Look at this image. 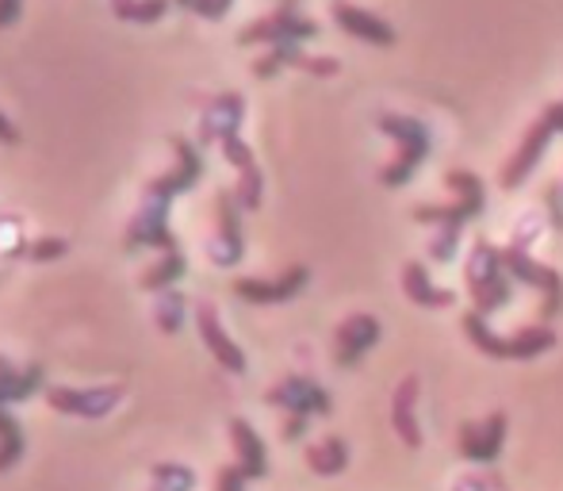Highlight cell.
<instances>
[{
  "mask_svg": "<svg viewBox=\"0 0 563 491\" xmlns=\"http://www.w3.org/2000/svg\"><path fill=\"white\" fill-rule=\"evenodd\" d=\"M169 146H173V154H177V165H173L165 177H154L146 185L139 216L126 227V239H123L126 250H142V246H157V250H165V253L180 250L177 234L169 231V204L200 181L203 157H200V146H196L192 139H185V134H173Z\"/></svg>",
  "mask_w": 563,
  "mask_h": 491,
  "instance_id": "6da1fadb",
  "label": "cell"
},
{
  "mask_svg": "<svg viewBox=\"0 0 563 491\" xmlns=\"http://www.w3.org/2000/svg\"><path fill=\"white\" fill-rule=\"evenodd\" d=\"M460 327H464V335L472 338L475 350L487 353V358H498V361H529V358H541L544 350L556 346V330H552L549 323H541V327H521L503 338L487 327V315L467 312L464 319H460Z\"/></svg>",
  "mask_w": 563,
  "mask_h": 491,
  "instance_id": "7a4b0ae2",
  "label": "cell"
},
{
  "mask_svg": "<svg viewBox=\"0 0 563 491\" xmlns=\"http://www.w3.org/2000/svg\"><path fill=\"white\" fill-rule=\"evenodd\" d=\"M376 127L399 146L391 162L384 165V173H379V185L402 188L418 173V165L426 162V154H430V127L422 120H415V116H391V112L379 116Z\"/></svg>",
  "mask_w": 563,
  "mask_h": 491,
  "instance_id": "3957f363",
  "label": "cell"
},
{
  "mask_svg": "<svg viewBox=\"0 0 563 491\" xmlns=\"http://www.w3.org/2000/svg\"><path fill=\"white\" fill-rule=\"evenodd\" d=\"M467 292H472V304L479 315H495L498 307L510 304L514 296V276L503 265V250L490 246L487 239H479L467 253Z\"/></svg>",
  "mask_w": 563,
  "mask_h": 491,
  "instance_id": "277c9868",
  "label": "cell"
},
{
  "mask_svg": "<svg viewBox=\"0 0 563 491\" xmlns=\"http://www.w3.org/2000/svg\"><path fill=\"white\" fill-rule=\"evenodd\" d=\"M445 185L456 193V200L452 204H422V208H415V219L418 223L438 227V231L464 234V223H472V219L483 211V200H487V196H483V181L467 170H449Z\"/></svg>",
  "mask_w": 563,
  "mask_h": 491,
  "instance_id": "5b68a950",
  "label": "cell"
},
{
  "mask_svg": "<svg viewBox=\"0 0 563 491\" xmlns=\"http://www.w3.org/2000/svg\"><path fill=\"white\" fill-rule=\"evenodd\" d=\"M503 265L514 281L529 284V288L541 292V319L552 323L563 312V276L552 265H541L537 258H529L521 246H506L503 250Z\"/></svg>",
  "mask_w": 563,
  "mask_h": 491,
  "instance_id": "8992f818",
  "label": "cell"
},
{
  "mask_svg": "<svg viewBox=\"0 0 563 491\" xmlns=\"http://www.w3.org/2000/svg\"><path fill=\"white\" fill-rule=\"evenodd\" d=\"M319 35V23L299 15L296 0H280V8L261 20H253L250 28L238 35L242 46H253V43H268V46H280V43H303V39H314Z\"/></svg>",
  "mask_w": 563,
  "mask_h": 491,
  "instance_id": "52a82bcc",
  "label": "cell"
},
{
  "mask_svg": "<svg viewBox=\"0 0 563 491\" xmlns=\"http://www.w3.org/2000/svg\"><path fill=\"white\" fill-rule=\"evenodd\" d=\"M119 400H123V388L119 384H100V388L54 384V388H46V403L69 418H104L119 407Z\"/></svg>",
  "mask_w": 563,
  "mask_h": 491,
  "instance_id": "ba28073f",
  "label": "cell"
},
{
  "mask_svg": "<svg viewBox=\"0 0 563 491\" xmlns=\"http://www.w3.org/2000/svg\"><path fill=\"white\" fill-rule=\"evenodd\" d=\"M208 258L219 269H230L245 258V234H242V208H238L234 193L219 188L216 193V239L208 242Z\"/></svg>",
  "mask_w": 563,
  "mask_h": 491,
  "instance_id": "9c48e42d",
  "label": "cell"
},
{
  "mask_svg": "<svg viewBox=\"0 0 563 491\" xmlns=\"http://www.w3.org/2000/svg\"><path fill=\"white\" fill-rule=\"evenodd\" d=\"M268 407H284L288 415H330L334 411V400L330 392L311 377H284L280 384H273L265 392Z\"/></svg>",
  "mask_w": 563,
  "mask_h": 491,
  "instance_id": "30bf717a",
  "label": "cell"
},
{
  "mask_svg": "<svg viewBox=\"0 0 563 491\" xmlns=\"http://www.w3.org/2000/svg\"><path fill=\"white\" fill-rule=\"evenodd\" d=\"M307 281H311V269L307 265H291L284 269L280 276H273V281H265V276H242V281H234V296H242L245 304H288V299H296L299 292L307 288Z\"/></svg>",
  "mask_w": 563,
  "mask_h": 491,
  "instance_id": "8fae6325",
  "label": "cell"
},
{
  "mask_svg": "<svg viewBox=\"0 0 563 491\" xmlns=\"http://www.w3.org/2000/svg\"><path fill=\"white\" fill-rule=\"evenodd\" d=\"M379 338H384V327H379L376 315H349V319L334 330V361L341 369L356 365Z\"/></svg>",
  "mask_w": 563,
  "mask_h": 491,
  "instance_id": "7c38bea8",
  "label": "cell"
},
{
  "mask_svg": "<svg viewBox=\"0 0 563 491\" xmlns=\"http://www.w3.org/2000/svg\"><path fill=\"white\" fill-rule=\"evenodd\" d=\"M196 327H200V338H203V346H208L211 358H216L227 372H238V377H242V372H245V353H242V346H238L234 338L223 330L216 304H196Z\"/></svg>",
  "mask_w": 563,
  "mask_h": 491,
  "instance_id": "4fadbf2b",
  "label": "cell"
},
{
  "mask_svg": "<svg viewBox=\"0 0 563 491\" xmlns=\"http://www.w3.org/2000/svg\"><path fill=\"white\" fill-rule=\"evenodd\" d=\"M245 120V97L242 92H219L216 100H208L200 116V146H211V142H223L230 134L242 131Z\"/></svg>",
  "mask_w": 563,
  "mask_h": 491,
  "instance_id": "5bb4252c",
  "label": "cell"
},
{
  "mask_svg": "<svg viewBox=\"0 0 563 491\" xmlns=\"http://www.w3.org/2000/svg\"><path fill=\"white\" fill-rule=\"evenodd\" d=\"M552 127L544 123V120H537L533 127L526 131V139H521V146H518V154L506 162V170H503V188H518V185H526V177L537 170V162H541V154L549 150V142H552Z\"/></svg>",
  "mask_w": 563,
  "mask_h": 491,
  "instance_id": "9a60e30c",
  "label": "cell"
},
{
  "mask_svg": "<svg viewBox=\"0 0 563 491\" xmlns=\"http://www.w3.org/2000/svg\"><path fill=\"white\" fill-rule=\"evenodd\" d=\"M506 441V415L503 411H495V415H487V423L483 426H460V457H467V461H495L498 449H503Z\"/></svg>",
  "mask_w": 563,
  "mask_h": 491,
  "instance_id": "2e32d148",
  "label": "cell"
},
{
  "mask_svg": "<svg viewBox=\"0 0 563 491\" xmlns=\"http://www.w3.org/2000/svg\"><path fill=\"white\" fill-rule=\"evenodd\" d=\"M334 20L341 31H349L353 39H364V43H376V46L395 43L391 23L379 20L376 12H364V8H356V4H345V0H334Z\"/></svg>",
  "mask_w": 563,
  "mask_h": 491,
  "instance_id": "e0dca14e",
  "label": "cell"
},
{
  "mask_svg": "<svg viewBox=\"0 0 563 491\" xmlns=\"http://www.w3.org/2000/svg\"><path fill=\"white\" fill-rule=\"evenodd\" d=\"M418 388H422L418 377H402L399 388H395V400H391V426L407 449H422V426H418V415H415Z\"/></svg>",
  "mask_w": 563,
  "mask_h": 491,
  "instance_id": "ac0fdd59",
  "label": "cell"
},
{
  "mask_svg": "<svg viewBox=\"0 0 563 491\" xmlns=\"http://www.w3.org/2000/svg\"><path fill=\"white\" fill-rule=\"evenodd\" d=\"M230 441H234L238 469L245 472V480H265L268 477V449L261 441V434L253 430L245 418H230Z\"/></svg>",
  "mask_w": 563,
  "mask_h": 491,
  "instance_id": "d6986e66",
  "label": "cell"
},
{
  "mask_svg": "<svg viewBox=\"0 0 563 491\" xmlns=\"http://www.w3.org/2000/svg\"><path fill=\"white\" fill-rule=\"evenodd\" d=\"M38 388H43V365H12L0 358V407L31 400Z\"/></svg>",
  "mask_w": 563,
  "mask_h": 491,
  "instance_id": "ffe728a7",
  "label": "cell"
},
{
  "mask_svg": "<svg viewBox=\"0 0 563 491\" xmlns=\"http://www.w3.org/2000/svg\"><path fill=\"white\" fill-rule=\"evenodd\" d=\"M402 292H407V299H415L418 307H430V312L452 307V299H456L449 288H438V284L430 281L422 261H407V265H402Z\"/></svg>",
  "mask_w": 563,
  "mask_h": 491,
  "instance_id": "44dd1931",
  "label": "cell"
},
{
  "mask_svg": "<svg viewBox=\"0 0 563 491\" xmlns=\"http://www.w3.org/2000/svg\"><path fill=\"white\" fill-rule=\"evenodd\" d=\"M303 457L314 477H338L349 465V446L341 438H322V441H314V446H307Z\"/></svg>",
  "mask_w": 563,
  "mask_h": 491,
  "instance_id": "7402d4cb",
  "label": "cell"
},
{
  "mask_svg": "<svg viewBox=\"0 0 563 491\" xmlns=\"http://www.w3.org/2000/svg\"><path fill=\"white\" fill-rule=\"evenodd\" d=\"M188 273V258H185V250H169L162 261H157L154 269H146L142 273V288L146 292H165V288H177V281Z\"/></svg>",
  "mask_w": 563,
  "mask_h": 491,
  "instance_id": "603a6c76",
  "label": "cell"
},
{
  "mask_svg": "<svg viewBox=\"0 0 563 491\" xmlns=\"http://www.w3.org/2000/svg\"><path fill=\"white\" fill-rule=\"evenodd\" d=\"M185 312H188V299L180 288H165L157 292V304H154V319L162 327V335H177L185 327Z\"/></svg>",
  "mask_w": 563,
  "mask_h": 491,
  "instance_id": "cb8c5ba5",
  "label": "cell"
},
{
  "mask_svg": "<svg viewBox=\"0 0 563 491\" xmlns=\"http://www.w3.org/2000/svg\"><path fill=\"white\" fill-rule=\"evenodd\" d=\"M173 0H112V12L126 23H157Z\"/></svg>",
  "mask_w": 563,
  "mask_h": 491,
  "instance_id": "d4e9b609",
  "label": "cell"
},
{
  "mask_svg": "<svg viewBox=\"0 0 563 491\" xmlns=\"http://www.w3.org/2000/svg\"><path fill=\"white\" fill-rule=\"evenodd\" d=\"M23 457V430L8 407H0V472H8Z\"/></svg>",
  "mask_w": 563,
  "mask_h": 491,
  "instance_id": "484cf974",
  "label": "cell"
},
{
  "mask_svg": "<svg viewBox=\"0 0 563 491\" xmlns=\"http://www.w3.org/2000/svg\"><path fill=\"white\" fill-rule=\"evenodd\" d=\"M150 477H154V491H196V472L188 465L162 461L150 469Z\"/></svg>",
  "mask_w": 563,
  "mask_h": 491,
  "instance_id": "4316f807",
  "label": "cell"
},
{
  "mask_svg": "<svg viewBox=\"0 0 563 491\" xmlns=\"http://www.w3.org/2000/svg\"><path fill=\"white\" fill-rule=\"evenodd\" d=\"M299 58H303V51H299V43H280V46H273V51H268L265 58L253 62V77H261V81H268V77H276L284 66H296Z\"/></svg>",
  "mask_w": 563,
  "mask_h": 491,
  "instance_id": "83f0119b",
  "label": "cell"
},
{
  "mask_svg": "<svg viewBox=\"0 0 563 491\" xmlns=\"http://www.w3.org/2000/svg\"><path fill=\"white\" fill-rule=\"evenodd\" d=\"M261 196H265V177H261L257 165L238 173V188H234V200L242 211H257L261 208Z\"/></svg>",
  "mask_w": 563,
  "mask_h": 491,
  "instance_id": "f1b7e54d",
  "label": "cell"
},
{
  "mask_svg": "<svg viewBox=\"0 0 563 491\" xmlns=\"http://www.w3.org/2000/svg\"><path fill=\"white\" fill-rule=\"evenodd\" d=\"M219 146H223V157H227L230 165H234L238 173L250 170V165H257V162H253V150L242 142V134H230V139H223Z\"/></svg>",
  "mask_w": 563,
  "mask_h": 491,
  "instance_id": "f546056e",
  "label": "cell"
},
{
  "mask_svg": "<svg viewBox=\"0 0 563 491\" xmlns=\"http://www.w3.org/2000/svg\"><path fill=\"white\" fill-rule=\"evenodd\" d=\"M173 4H177V8H188V12L203 15V20H223V15L230 12L223 0H173Z\"/></svg>",
  "mask_w": 563,
  "mask_h": 491,
  "instance_id": "4dcf8cb0",
  "label": "cell"
},
{
  "mask_svg": "<svg viewBox=\"0 0 563 491\" xmlns=\"http://www.w3.org/2000/svg\"><path fill=\"white\" fill-rule=\"evenodd\" d=\"M66 250H69L66 239H38V242L27 246V258L31 261H54V258H62Z\"/></svg>",
  "mask_w": 563,
  "mask_h": 491,
  "instance_id": "1f68e13d",
  "label": "cell"
},
{
  "mask_svg": "<svg viewBox=\"0 0 563 491\" xmlns=\"http://www.w3.org/2000/svg\"><path fill=\"white\" fill-rule=\"evenodd\" d=\"M296 69H303V74H311V77H334L341 69V62L338 58H311V54H303V58L296 62Z\"/></svg>",
  "mask_w": 563,
  "mask_h": 491,
  "instance_id": "d6a6232c",
  "label": "cell"
},
{
  "mask_svg": "<svg viewBox=\"0 0 563 491\" xmlns=\"http://www.w3.org/2000/svg\"><path fill=\"white\" fill-rule=\"evenodd\" d=\"M245 472L238 469V465H227V469H219V477H216V491H245Z\"/></svg>",
  "mask_w": 563,
  "mask_h": 491,
  "instance_id": "836d02e7",
  "label": "cell"
},
{
  "mask_svg": "<svg viewBox=\"0 0 563 491\" xmlns=\"http://www.w3.org/2000/svg\"><path fill=\"white\" fill-rule=\"evenodd\" d=\"M307 426H311V415H288V423H284V441H296L307 434Z\"/></svg>",
  "mask_w": 563,
  "mask_h": 491,
  "instance_id": "e575fe53",
  "label": "cell"
},
{
  "mask_svg": "<svg viewBox=\"0 0 563 491\" xmlns=\"http://www.w3.org/2000/svg\"><path fill=\"white\" fill-rule=\"evenodd\" d=\"M23 12V0H0V28H12Z\"/></svg>",
  "mask_w": 563,
  "mask_h": 491,
  "instance_id": "d590c367",
  "label": "cell"
},
{
  "mask_svg": "<svg viewBox=\"0 0 563 491\" xmlns=\"http://www.w3.org/2000/svg\"><path fill=\"white\" fill-rule=\"evenodd\" d=\"M549 211H552V227L563 231V196H560V185L549 188Z\"/></svg>",
  "mask_w": 563,
  "mask_h": 491,
  "instance_id": "8d00e7d4",
  "label": "cell"
},
{
  "mask_svg": "<svg viewBox=\"0 0 563 491\" xmlns=\"http://www.w3.org/2000/svg\"><path fill=\"white\" fill-rule=\"evenodd\" d=\"M0 142H4V146H15V142H20V127L8 120L4 112H0Z\"/></svg>",
  "mask_w": 563,
  "mask_h": 491,
  "instance_id": "74e56055",
  "label": "cell"
},
{
  "mask_svg": "<svg viewBox=\"0 0 563 491\" xmlns=\"http://www.w3.org/2000/svg\"><path fill=\"white\" fill-rule=\"evenodd\" d=\"M541 120L552 127V131H563V105H549L541 112Z\"/></svg>",
  "mask_w": 563,
  "mask_h": 491,
  "instance_id": "f35d334b",
  "label": "cell"
},
{
  "mask_svg": "<svg viewBox=\"0 0 563 491\" xmlns=\"http://www.w3.org/2000/svg\"><path fill=\"white\" fill-rule=\"evenodd\" d=\"M452 491H495V488H490L483 477H464V480H460V484L452 488Z\"/></svg>",
  "mask_w": 563,
  "mask_h": 491,
  "instance_id": "ab89813d",
  "label": "cell"
},
{
  "mask_svg": "<svg viewBox=\"0 0 563 491\" xmlns=\"http://www.w3.org/2000/svg\"><path fill=\"white\" fill-rule=\"evenodd\" d=\"M556 185H560V196H563V177H560V181H556Z\"/></svg>",
  "mask_w": 563,
  "mask_h": 491,
  "instance_id": "60d3db41",
  "label": "cell"
}]
</instances>
